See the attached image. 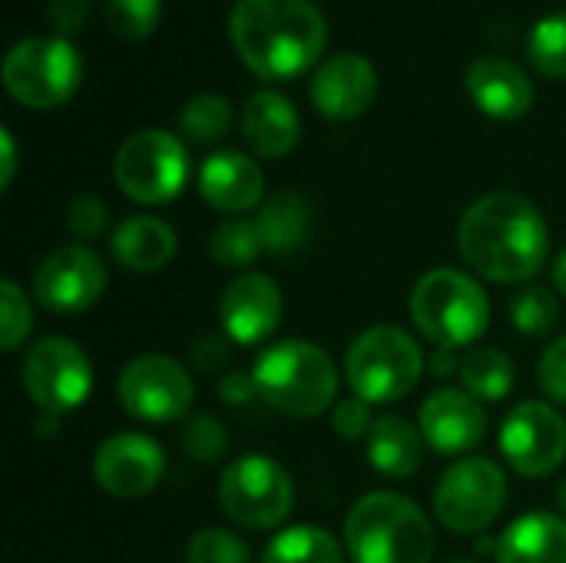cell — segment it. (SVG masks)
Returning <instances> with one entry per match:
<instances>
[{"label":"cell","mask_w":566,"mask_h":563,"mask_svg":"<svg viewBox=\"0 0 566 563\" xmlns=\"http://www.w3.org/2000/svg\"><path fill=\"white\" fill-rule=\"evenodd\" d=\"M458 249L481 279L524 285L551 259V229L527 196L488 192L461 216Z\"/></svg>","instance_id":"1"},{"label":"cell","mask_w":566,"mask_h":563,"mask_svg":"<svg viewBox=\"0 0 566 563\" xmlns=\"http://www.w3.org/2000/svg\"><path fill=\"white\" fill-rule=\"evenodd\" d=\"M229 40L255 76L292 80L318 63L328 23L312 0H235Z\"/></svg>","instance_id":"2"},{"label":"cell","mask_w":566,"mask_h":563,"mask_svg":"<svg viewBox=\"0 0 566 563\" xmlns=\"http://www.w3.org/2000/svg\"><path fill=\"white\" fill-rule=\"evenodd\" d=\"M345 551L355 563H431L434 528L398 491H371L345 518Z\"/></svg>","instance_id":"3"},{"label":"cell","mask_w":566,"mask_h":563,"mask_svg":"<svg viewBox=\"0 0 566 563\" xmlns=\"http://www.w3.org/2000/svg\"><path fill=\"white\" fill-rule=\"evenodd\" d=\"M252 378L262 402L289 418H315L338 402V368L332 355L305 338L269 345L255 358Z\"/></svg>","instance_id":"4"},{"label":"cell","mask_w":566,"mask_h":563,"mask_svg":"<svg viewBox=\"0 0 566 563\" xmlns=\"http://www.w3.org/2000/svg\"><path fill=\"white\" fill-rule=\"evenodd\" d=\"M411 319L434 348H474L488 332V292L458 269H431L411 289Z\"/></svg>","instance_id":"5"},{"label":"cell","mask_w":566,"mask_h":563,"mask_svg":"<svg viewBox=\"0 0 566 563\" xmlns=\"http://www.w3.org/2000/svg\"><path fill=\"white\" fill-rule=\"evenodd\" d=\"M424 375V352L415 335L398 325H371L361 332L345 358L352 392L368 405H391L408 398Z\"/></svg>","instance_id":"6"},{"label":"cell","mask_w":566,"mask_h":563,"mask_svg":"<svg viewBox=\"0 0 566 563\" xmlns=\"http://www.w3.org/2000/svg\"><path fill=\"white\" fill-rule=\"evenodd\" d=\"M83 83V56L63 37H30L3 56L7 93L33 110L63 106Z\"/></svg>","instance_id":"7"},{"label":"cell","mask_w":566,"mask_h":563,"mask_svg":"<svg viewBox=\"0 0 566 563\" xmlns=\"http://www.w3.org/2000/svg\"><path fill=\"white\" fill-rule=\"evenodd\" d=\"M219 504L232 524L245 531H272L289 521L295 508V484L279 461L265 455H242L219 478Z\"/></svg>","instance_id":"8"},{"label":"cell","mask_w":566,"mask_h":563,"mask_svg":"<svg viewBox=\"0 0 566 563\" xmlns=\"http://www.w3.org/2000/svg\"><path fill=\"white\" fill-rule=\"evenodd\" d=\"M113 176L123 196L143 206L172 202L189 179V153L176 133L139 129L116 149Z\"/></svg>","instance_id":"9"},{"label":"cell","mask_w":566,"mask_h":563,"mask_svg":"<svg viewBox=\"0 0 566 563\" xmlns=\"http://www.w3.org/2000/svg\"><path fill=\"white\" fill-rule=\"evenodd\" d=\"M507 504V478L491 458L454 461L434 488V514L454 534H484Z\"/></svg>","instance_id":"10"},{"label":"cell","mask_w":566,"mask_h":563,"mask_svg":"<svg viewBox=\"0 0 566 563\" xmlns=\"http://www.w3.org/2000/svg\"><path fill=\"white\" fill-rule=\"evenodd\" d=\"M23 388L40 411L63 415L80 408L93 392V365L86 352L63 335L40 338L23 358Z\"/></svg>","instance_id":"11"},{"label":"cell","mask_w":566,"mask_h":563,"mask_svg":"<svg viewBox=\"0 0 566 563\" xmlns=\"http://www.w3.org/2000/svg\"><path fill=\"white\" fill-rule=\"evenodd\" d=\"M116 395H119V405L126 415L159 425V421L186 418V411L196 398V385H192V375L186 372V365H179L169 355L149 352V355H139L123 365Z\"/></svg>","instance_id":"12"},{"label":"cell","mask_w":566,"mask_h":563,"mask_svg":"<svg viewBox=\"0 0 566 563\" xmlns=\"http://www.w3.org/2000/svg\"><path fill=\"white\" fill-rule=\"evenodd\" d=\"M497 441L521 478H547L566 461V418L547 402H521L504 418Z\"/></svg>","instance_id":"13"},{"label":"cell","mask_w":566,"mask_h":563,"mask_svg":"<svg viewBox=\"0 0 566 563\" xmlns=\"http://www.w3.org/2000/svg\"><path fill=\"white\" fill-rule=\"evenodd\" d=\"M106 282L109 279L103 259L93 249L73 242L43 256V262L33 272V295L43 309L73 315L96 305L99 295L106 292Z\"/></svg>","instance_id":"14"},{"label":"cell","mask_w":566,"mask_h":563,"mask_svg":"<svg viewBox=\"0 0 566 563\" xmlns=\"http://www.w3.org/2000/svg\"><path fill=\"white\" fill-rule=\"evenodd\" d=\"M163 471H166L163 448L149 435H139V431H123V435L106 438L93 458L96 484L106 494L123 498V501L149 494L163 481Z\"/></svg>","instance_id":"15"},{"label":"cell","mask_w":566,"mask_h":563,"mask_svg":"<svg viewBox=\"0 0 566 563\" xmlns=\"http://www.w3.org/2000/svg\"><path fill=\"white\" fill-rule=\"evenodd\" d=\"M282 289L265 272H239L219 302L222 329L239 345H262L282 322Z\"/></svg>","instance_id":"16"},{"label":"cell","mask_w":566,"mask_h":563,"mask_svg":"<svg viewBox=\"0 0 566 563\" xmlns=\"http://www.w3.org/2000/svg\"><path fill=\"white\" fill-rule=\"evenodd\" d=\"M418 428L431 451L438 455H468L488 435V415L474 395L464 388H438L418 411Z\"/></svg>","instance_id":"17"},{"label":"cell","mask_w":566,"mask_h":563,"mask_svg":"<svg viewBox=\"0 0 566 563\" xmlns=\"http://www.w3.org/2000/svg\"><path fill=\"white\" fill-rule=\"evenodd\" d=\"M378 93L375 63L361 53L328 56L312 76V103L328 119H358L371 110Z\"/></svg>","instance_id":"18"},{"label":"cell","mask_w":566,"mask_h":563,"mask_svg":"<svg viewBox=\"0 0 566 563\" xmlns=\"http://www.w3.org/2000/svg\"><path fill=\"white\" fill-rule=\"evenodd\" d=\"M468 93L484 116L501 123L521 119L534 106L531 76L504 56H478L468 66Z\"/></svg>","instance_id":"19"},{"label":"cell","mask_w":566,"mask_h":563,"mask_svg":"<svg viewBox=\"0 0 566 563\" xmlns=\"http://www.w3.org/2000/svg\"><path fill=\"white\" fill-rule=\"evenodd\" d=\"M199 192L202 199L219 209V212H249L255 206H262L265 196V176L262 166L235 149H222L212 153L202 169H199Z\"/></svg>","instance_id":"20"},{"label":"cell","mask_w":566,"mask_h":563,"mask_svg":"<svg viewBox=\"0 0 566 563\" xmlns=\"http://www.w3.org/2000/svg\"><path fill=\"white\" fill-rule=\"evenodd\" d=\"M242 136L259 156L282 159L298 146L302 136L298 110L282 93L259 90L242 106Z\"/></svg>","instance_id":"21"},{"label":"cell","mask_w":566,"mask_h":563,"mask_svg":"<svg viewBox=\"0 0 566 563\" xmlns=\"http://www.w3.org/2000/svg\"><path fill=\"white\" fill-rule=\"evenodd\" d=\"M109 249L123 269L136 275H153L172 262L179 239L176 229L159 216H129L126 222L116 226Z\"/></svg>","instance_id":"22"},{"label":"cell","mask_w":566,"mask_h":563,"mask_svg":"<svg viewBox=\"0 0 566 563\" xmlns=\"http://www.w3.org/2000/svg\"><path fill=\"white\" fill-rule=\"evenodd\" d=\"M497 563H566V521L560 514H524L497 538Z\"/></svg>","instance_id":"23"},{"label":"cell","mask_w":566,"mask_h":563,"mask_svg":"<svg viewBox=\"0 0 566 563\" xmlns=\"http://www.w3.org/2000/svg\"><path fill=\"white\" fill-rule=\"evenodd\" d=\"M424 435L398 415H385L368 435V465L385 478H415L424 465Z\"/></svg>","instance_id":"24"},{"label":"cell","mask_w":566,"mask_h":563,"mask_svg":"<svg viewBox=\"0 0 566 563\" xmlns=\"http://www.w3.org/2000/svg\"><path fill=\"white\" fill-rule=\"evenodd\" d=\"M255 226L262 236V249L269 256H292L308 242L312 206L298 192H275L259 206Z\"/></svg>","instance_id":"25"},{"label":"cell","mask_w":566,"mask_h":563,"mask_svg":"<svg viewBox=\"0 0 566 563\" xmlns=\"http://www.w3.org/2000/svg\"><path fill=\"white\" fill-rule=\"evenodd\" d=\"M461 385L478 402H501L514 388V362L494 345H474L461 358Z\"/></svg>","instance_id":"26"},{"label":"cell","mask_w":566,"mask_h":563,"mask_svg":"<svg viewBox=\"0 0 566 563\" xmlns=\"http://www.w3.org/2000/svg\"><path fill=\"white\" fill-rule=\"evenodd\" d=\"M262 563H345V548L332 531L298 524L279 531L269 541Z\"/></svg>","instance_id":"27"},{"label":"cell","mask_w":566,"mask_h":563,"mask_svg":"<svg viewBox=\"0 0 566 563\" xmlns=\"http://www.w3.org/2000/svg\"><path fill=\"white\" fill-rule=\"evenodd\" d=\"M232 129V103L219 93H196L179 110V136L196 146H212Z\"/></svg>","instance_id":"28"},{"label":"cell","mask_w":566,"mask_h":563,"mask_svg":"<svg viewBox=\"0 0 566 563\" xmlns=\"http://www.w3.org/2000/svg\"><path fill=\"white\" fill-rule=\"evenodd\" d=\"M262 236H259V226L255 219H242V216H232L226 222H219L209 236V256L226 265V269H245L252 265L259 256H262Z\"/></svg>","instance_id":"29"},{"label":"cell","mask_w":566,"mask_h":563,"mask_svg":"<svg viewBox=\"0 0 566 563\" xmlns=\"http://www.w3.org/2000/svg\"><path fill=\"white\" fill-rule=\"evenodd\" d=\"M560 319V302L547 285H524L511 299V322L521 335H551Z\"/></svg>","instance_id":"30"},{"label":"cell","mask_w":566,"mask_h":563,"mask_svg":"<svg viewBox=\"0 0 566 563\" xmlns=\"http://www.w3.org/2000/svg\"><path fill=\"white\" fill-rule=\"evenodd\" d=\"M179 448L196 465H216L229 455V428L216 415H192L182 421Z\"/></svg>","instance_id":"31"},{"label":"cell","mask_w":566,"mask_h":563,"mask_svg":"<svg viewBox=\"0 0 566 563\" xmlns=\"http://www.w3.org/2000/svg\"><path fill=\"white\" fill-rule=\"evenodd\" d=\"M527 56L541 73L566 80V13H551L534 27Z\"/></svg>","instance_id":"32"},{"label":"cell","mask_w":566,"mask_h":563,"mask_svg":"<svg viewBox=\"0 0 566 563\" xmlns=\"http://www.w3.org/2000/svg\"><path fill=\"white\" fill-rule=\"evenodd\" d=\"M163 17V0H106V23L123 40H146Z\"/></svg>","instance_id":"33"},{"label":"cell","mask_w":566,"mask_h":563,"mask_svg":"<svg viewBox=\"0 0 566 563\" xmlns=\"http://www.w3.org/2000/svg\"><path fill=\"white\" fill-rule=\"evenodd\" d=\"M186 563H252V551L226 528H202L186 548Z\"/></svg>","instance_id":"34"},{"label":"cell","mask_w":566,"mask_h":563,"mask_svg":"<svg viewBox=\"0 0 566 563\" xmlns=\"http://www.w3.org/2000/svg\"><path fill=\"white\" fill-rule=\"evenodd\" d=\"M0 345L3 352H17L20 342L30 335L33 329V312H30V302L23 295V289L17 282H0Z\"/></svg>","instance_id":"35"},{"label":"cell","mask_w":566,"mask_h":563,"mask_svg":"<svg viewBox=\"0 0 566 563\" xmlns=\"http://www.w3.org/2000/svg\"><path fill=\"white\" fill-rule=\"evenodd\" d=\"M109 226V209L103 199L83 192L70 202L66 209V229L76 236V239H99Z\"/></svg>","instance_id":"36"},{"label":"cell","mask_w":566,"mask_h":563,"mask_svg":"<svg viewBox=\"0 0 566 563\" xmlns=\"http://www.w3.org/2000/svg\"><path fill=\"white\" fill-rule=\"evenodd\" d=\"M371 425H375V421H371V408H368V402H361L358 395L338 402L335 411H332V428H335V435L345 438V441L368 438V435H371Z\"/></svg>","instance_id":"37"},{"label":"cell","mask_w":566,"mask_h":563,"mask_svg":"<svg viewBox=\"0 0 566 563\" xmlns=\"http://www.w3.org/2000/svg\"><path fill=\"white\" fill-rule=\"evenodd\" d=\"M541 388L551 402L566 405V335L554 338L547 348H544V358H541Z\"/></svg>","instance_id":"38"},{"label":"cell","mask_w":566,"mask_h":563,"mask_svg":"<svg viewBox=\"0 0 566 563\" xmlns=\"http://www.w3.org/2000/svg\"><path fill=\"white\" fill-rule=\"evenodd\" d=\"M90 17V0H50L46 3V20L56 30V37L70 40L76 30H83Z\"/></svg>","instance_id":"39"},{"label":"cell","mask_w":566,"mask_h":563,"mask_svg":"<svg viewBox=\"0 0 566 563\" xmlns=\"http://www.w3.org/2000/svg\"><path fill=\"white\" fill-rule=\"evenodd\" d=\"M219 398H222L229 408H245V405H252V402H262L252 372H229V375H222V382H219Z\"/></svg>","instance_id":"40"},{"label":"cell","mask_w":566,"mask_h":563,"mask_svg":"<svg viewBox=\"0 0 566 563\" xmlns=\"http://www.w3.org/2000/svg\"><path fill=\"white\" fill-rule=\"evenodd\" d=\"M192 362H196V368L206 372V375L222 372L226 362H229V345H226L222 338H216V335H202V338L196 342V348H192Z\"/></svg>","instance_id":"41"},{"label":"cell","mask_w":566,"mask_h":563,"mask_svg":"<svg viewBox=\"0 0 566 563\" xmlns=\"http://www.w3.org/2000/svg\"><path fill=\"white\" fill-rule=\"evenodd\" d=\"M0 153H3V166H0V189H7V186L13 183V173H17V146H13L10 129H0Z\"/></svg>","instance_id":"42"},{"label":"cell","mask_w":566,"mask_h":563,"mask_svg":"<svg viewBox=\"0 0 566 563\" xmlns=\"http://www.w3.org/2000/svg\"><path fill=\"white\" fill-rule=\"evenodd\" d=\"M428 368L434 378H451L454 372H461V362L454 355V348H434L431 358H428Z\"/></svg>","instance_id":"43"},{"label":"cell","mask_w":566,"mask_h":563,"mask_svg":"<svg viewBox=\"0 0 566 563\" xmlns=\"http://www.w3.org/2000/svg\"><path fill=\"white\" fill-rule=\"evenodd\" d=\"M551 279H554V285H557V292L566 295V249L554 259V265H551Z\"/></svg>","instance_id":"44"},{"label":"cell","mask_w":566,"mask_h":563,"mask_svg":"<svg viewBox=\"0 0 566 563\" xmlns=\"http://www.w3.org/2000/svg\"><path fill=\"white\" fill-rule=\"evenodd\" d=\"M56 425H60V415H50V411H40V418H36V428H40V438H50V435H56Z\"/></svg>","instance_id":"45"},{"label":"cell","mask_w":566,"mask_h":563,"mask_svg":"<svg viewBox=\"0 0 566 563\" xmlns=\"http://www.w3.org/2000/svg\"><path fill=\"white\" fill-rule=\"evenodd\" d=\"M557 511H560V518L566 521V481L557 488Z\"/></svg>","instance_id":"46"},{"label":"cell","mask_w":566,"mask_h":563,"mask_svg":"<svg viewBox=\"0 0 566 563\" xmlns=\"http://www.w3.org/2000/svg\"><path fill=\"white\" fill-rule=\"evenodd\" d=\"M448 563H478V561H448Z\"/></svg>","instance_id":"47"}]
</instances>
